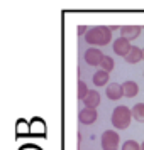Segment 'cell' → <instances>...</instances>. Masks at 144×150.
I'll use <instances>...</instances> for the list:
<instances>
[{"label":"cell","instance_id":"19","mask_svg":"<svg viewBox=\"0 0 144 150\" xmlns=\"http://www.w3.org/2000/svg\"><path fill=\"white\" fill-rule=\"evenodd\" d=\"M143 59H144V49H143Z\"/></svg>","mask_w":144,"mask_h":150},{"label":"cell","instance_id":"9","mask_svg":"<svg viewBox=\"0 0 144 150\" xmlns=\"http://www.w3.org/2000/svg\"><path fill=\"white\" fill-rule=\"evenodd\" d=\"M83 103H85V108L97 110V106L100 105V93L98 91H90L88 96L83 100Z\"/></svg>","mask_w":144,"mask_h":150},{"label":"cell","instance_id":"4","mask_svg":"<svg viewBox=\"0 0 144 150\" xmlns=\"http://www.w3.org/2000/svg\"><path fill=\"white\" fill-rule=\"evenodd\" d=\"M103 57L105 56L102 54V51H98L97 47H90L87 49V52H85V61H87V64H90V66H100L103 61Z\"/></svg>","mask_w":144,"mask_h":150},{"label":"cell","instance_id":"10","mask_svg":"<svg viewBox=\"0 0 144 150\" xmlns=\"http://www.w3.org/2000/svg\"><path fill=\"white\" fill-rule=\"evenodd\" d=\"M122 91H124V96L134 98V96L139 93V86H137V83H134V81H125L122 84Z\"/></svg>","mask_w":144,"mask_h":150},{"label":"cell","instance_id":"11","mask_svg":"<svg viewBox=\"0 0 144 150\" xmlns=\"http://www.w3.org/2000/svg\"><path fill=\"white\" fill-rule=\"evenodd\" d=\"M141 59H143V49H139V47H136V46H132L130 52L125 56V61L129 62V64H137Z\"/></svg>","mask_w":144,"mask_h":150},{"label":"cell","instance_id":"1","mask_svg":"<svg viewBox=\"0 0 144 150\" xmlns=\"http://www.w3.org/2000/svg\"><path fill=\"white\" fill-rule=\"evenodd\" d=\"M85 41L95 46V47H100V46H107L110 41H112V30L110 27H105V25H97V27H92L85 35Z\"/></svg>","mask_w":144,"mask_h":150},{"label":"cell","instance_id":"6","mask_svg":"<svg viewBox=\"0 0 144 150\" xmlns=\"http://www.w3.org/2000/svg\"><path fill=\"white\" fill-rule=\"evenodd\" d=\"M141 30L143 29L139 27V25H124V27H120V37H124V39H127L130 42L139 37Z\"/></svg>","mask_w":144,"mask_h":150},{"label":"cell","instance_id":"14","mask_svg":"<svg viewBox=\"0 0 144 150\" xmlns=\"http://www.w3.org/2000/svg\"><path fill=\"white\" fill-rule=\"evenodd\" d=\"M88 93L90 91H88V88H87V83L80 79V81H78V100H80V101L85 100V98L88 96Z\"/></svg>","mask_w":144,"mask_h":150},{"label":"cell","instance_id":"7","mask_svg":"<svg viewBox=\"0 0 144 150\" xmlns=\"http://www.w3.org/2000/svg\"><path fill=\"white\" fill-rule=\"evenodd\" d=\"M78 118H80V122H82L83 125H92V123H95V122H97V118H98V113H97V110L83 108L82 111H80Z\"/></svg>","mask_w":144,"mask_h":150},{"label":"cell","instance_id":"15","mask_svg":"<svg viewBox=\"0 0 144 150\" xmlns=\"http://www.w3.org/2000/svg\"><path fill=\"white\" fill-rule=\"evenodd\" d=\"M100 66H102V69H103V71H107V73H110V71L114 69V66H115V62H114V59H112V57H109V56H105Z\"/></svg>","mask_w":144,"mask_h":150},{"label":"cell","instance_id":"5","mask_svg":"<svg viewBox=\"0 0 144 150\" xmlns=\"http://www.w3.org/2000/svg\"><path fill=\"white\" fill-rule=\"evenodd\" d=\"M130 49H132V46H130V42L127 41V39H124V37H119L115 42H114V52H115L117 56H125L130 52Z\"/></svg>","mask_w":144,"mask_h":150},{"label":"cell","instance_id":"3","mask_svg":"<svg viewBox=\"0 0 144 150\" xmlns=\"http://www.w3.org/2000/svg\"><path fill=\"white\" fill-rule=\"evenodd\" d=\"M119 142L120 138L117 135V132L107 130L102 135V149L103 150H119Z\"/></svg>","mask_w":144,"mask_h":150},{"label":"cell","instance_id":"18","mask_svg":"<svg viewBox=\"0 0 144 150\" xmlns=\"http://www.w3.org/2000/svg\"><path fill=\"white\" fill-rule=\"evenodd\" d=\"M141 150H144V142H143V143H141Z\"/></svg>","mask_w":144,"mask_h":150},{"label":"cell","instance_id":"16","mask_svg":"<svg viewBox=\"0 0 144 150\" xmlns=\"http://www.w3.org/2000/svg\"><path fill=\"white\" fill-rule=\"evenodd\" d=\"M122 150H141V145L136 140H125L122 143Z\"/></svg>","mask_w":144,"mask_h":150},{"label":"cell","instance_id":"2","mask_svg":"<svg viewBox=\"0 0 144 150\" xmlns=\"http://www.w3.org/2000/svg\"><path fill=\"white\" fill-rule=\"evenodd\" d=\"M132 120V110H129L127 106H117L112 113V125L117 130H125L130 125Z\"/></svg>","mask_w":144,"mask_h":150},{"label":"cell","instance_id":"13","mask_svg":"<svg viewBox=\"0 0 144 150\" xmlns=\"http://www.w3.org/2000/svg\"><path fill=\"white\" fill-rule=\"evenodd\" d=\"M132 118H136V122H144V103H137L132 108Z\"/></svg>","mask_w":144,"mask_h":150},{"label":"cell","instance_id":"12","mask_svg":"<svg viewBox=\"0 0 144 150\" xmlns=\"http://www.w3.org/2000/svg\"><path fill=\"white\" fill-rule=\"evenodd\" d=\"M109 74L110 73H107V71H103V69H100V71H97L95 74H93V84L95 86H105L107 83H109Z\"/></svg>","mask_w":144,"mask_h":150},{"label":"cell","instance_id":"8","mask_svg":"<svg viewBox=\"0 0 144 150\" xmlns=\"http://www.w3.org/2000/svg\"><path fill=\"white\" fill-rule=\"evenodd\" d=\"M107 98L112 100V101H117V100H120L124 96V91H122V86L119 84V83H110L109 86H107Z\"/></svg>","mask_w":144,"mask_h":150},{"label":"cell","instance_id":"17","mask_svg":"<svg viewBox=\"0 0 144 150\" xmlns=\"http://www.w3.org/2000/svg\"><path fill=\"white\" fill-rule=\"evenodd\" d=\"M90 29L87 27V25H78V29H76V32H78V35H87V32H88Z\"/></svg>","mask_w":144,"mask_h":150}]
</instances>
